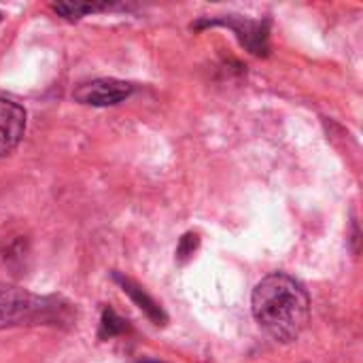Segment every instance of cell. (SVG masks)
I'll use <instances>...</instances> for the list:
<instances>
[{"mask_svg": "<svg viewBox=\"0 0 363 363\" xmlns=\"http://www.w3.org/2000/svg\"><path fill=\"white\" fill-rule=\"evenodd\" d=\"M257 325L277 342L296 340L311 319V298L289 274L274 272L257 283L251 296Z\"/></svg>", "mask_w": 363, "mask_h": 363, "instance_id": "cell-1", "label": "cell"}, {"mask_svg": "<svg viewBox=\"0 0 363 363\" xmlns=\"http://www.w3.org/2000/svg\"><path fill=\"white\" fill-rule=\"evenodd\" d=\"M43 298H36L23 289H0V328L19 325L23 321H34L47 313Z\"/></svg>", "mask_w": 363, "mask_h": 363, "instance_id": "cell-2", "label": "cell"}, {"mask_svg": "<svg viewBox=\"0 0 363 363\" xmlns=\"http://www.w3.org/2000/svg\"><path fill=\"white\" fill-rule=\"evenodd\" d=\"M132 85L119 79H96L74 89V100L87 106H113L130 98Z\"/></svg>", "mask_w": 363, "mask_h": 363, "instance_id": "cell-3", "label": "cell"}, {"mask_svg": "<svg viewBox=\"0 0 363 363\" xmlns=\"http://www.w3.org/2000/svg\"><path fill=\"white\" fill-rule=\"evenodd\" d=\"M26 132V111L6 98H0V157L9 155Z\"/></svg>", "mask_w": 363, "mask_h": 363, "instance_id": "cell-4", "label": "cell"}, {"mask_svg": "<svg viewBox=\"0 0 363 363\" xmlns=\"http://www.w3.org/2000/svg\"><path fill=\"white\" fill-rule=\"evenodd\" d=\"M208 26H225V28L234 30L236 36L240 38V43L249 51H253L257 55H264L268 51V30L259 21H249V19H240V21H234V19H213V21H208Z\"/></svg>", "mask_w": 363, "mask_h": 363, "instance_id": "cell-5", "label": "cell"}, {"mask_svg": "<svg viewBox=\"0 0 363 363\" xmlns=\"http://www.w3.org/2000/svg\"><path fill=\"white\" fill-rule=\"evenodd\" d=\"M115 281L121 285V289H123V294H128L132 300H134V304L140 308V311H145V315L155 323V325H164L166 323V315H164V311H162V306L140 287V285H136L132 279H128V277H121V274H115Z\"/></svg>", "mask_w": 363, "mask_h": 363, "instance_id": "cell-6", "label": "cell"}, {"mask_svg": "<svg viewBox=\"0 0 363 363\" xmlns=\"http://www.w3.org/2000/svg\"><path fill=\"white\" fill-rule=\"evenodd\" d=\"M108 9V4H89V2H57L53 4V11L60 13L66 19H81L83 15H89L94 11H102Z\"/></svg>", "mask_w": 363, "mask_h": 363, "instance_id": "cell-7", "label": "cell"}, {"mask_svg": "<svg viewBox=\"0 0 363 363\" xmlns=\"http://www.w3.org/2000/svg\"><path fill=\"white\" fill-rule=\"evenodd\" d=\"M123 330H125V321L113 308H104L102 311V323H100V336L113 338V336L121 334Z\"/></svg>", "mask_w": 363, "mask_h": 363, "instance_id": "cell-8", "label": "cell"}, {"mask_svg": "<svg viewBox=\"0 0 363 363\" xmlns=\"http://www.w3.org/2000/svg\"><path fill=\"white\" fill-rule=\"evenodd\" d=\"M143 363H157V362H143Z\"/></svg>", "mask_w": 363, "mask_h": 363, "instance_id": "cell-9", "label": "cell"}]
</instances>
